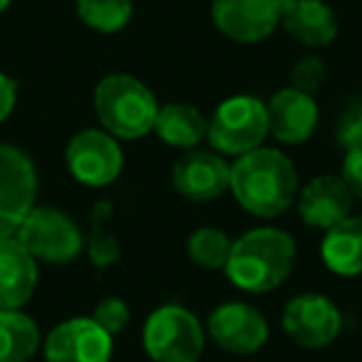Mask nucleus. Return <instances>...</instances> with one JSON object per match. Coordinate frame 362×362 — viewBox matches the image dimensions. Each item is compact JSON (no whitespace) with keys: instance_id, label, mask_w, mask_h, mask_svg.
<instances>
[{"instance_id":"1","label":"nucleus","mask_w":362,"mask_h":362,"mask_svg":"<svg viewBox=\"0 0 362 362\" xmlns=\"http://www.w3.org/2000/svg\"><path fill=\"white\" fill-rule=\"evenodd\" d=\"M228 189L243 211L258 218H276L298 197V171L281 149L258 146L231 164Z\"/></svg>"},{"instance_id":"2","label":"nucleus","mask_w":362,"mask_h":362,"mask_svg":"<svg viewBox=\"0 0 362 362\" xmlns=\"http://www.w3.org/2000/svg\"><path fill=\"white\" fill-rule=\"evenodd\" d=\"M298 248L291 233L263 226L243 233L231 246L226 276L246 293H271L286 283L296 266Z\"/></svg>"},{"instance_id":"3","label":"nucleus","mask_w":362,"mask_h":362,"mask_svg":"<svg viewBox=\"0 0 362 362\" xmlns=\"http://www.w3.org/2000/svg\"><path fill=\"white\" fill-rule=\"evenodd\" d=\"M95 112L105 132L119 139H141L154 132L156 102L154 92L132 75H107L95 87Z\"/></svg>"},{"instance_id":"4","label":"nucleus","mask_w":362,"mask_h":362,"mask_svg":"<svg viewBox=\"0 0 362 362\" xmlns=\"http://www.w3.org/2000/svg\"><path fill=\"white\" fill-rule=\"evenodd\" d=\"M141 342L154 362H199L206 335L202 320L192 310L181 305H161L146 317Z\"/></svg>"},{"instance_id":"5","label":"nucleus","mask_w":362,"mask_h":362,"mask_svg":"<svg viewBox=\"0 0 362 362\" xmlns=\"http://www.w3.org/2000/svg\"><path fill=\"white\" fill-rule=\"evenodd\" d=\"M268 132V110L258 97L236 95L216 107L209 119L206 139L218 154L241 156L263 146Z\"/></svg>"},{"instance_id":"6","label":"nucleus","mask_w":362,"mask_h":362,"mask_svg":"<svg viewBox=\"0 0 362 362\" xmlns=\"http://www.w3.org/2000/svg\"><path fill=\"white\" fill-rule=\"evenodd\" d=\"M16 238L35 261L70 263L85 248L80 226L55 206H33L18 226Z\"/></svg>"},{"instance_id":"7","label":"nucleus","mask_w":362,"mask_h":362,"mask_svg":"<svg viewBox=\"0 0 362 362\" xmlns=\"http://www.w3.org/2000/svg\"><path fill=\"white\" fill-rule=\"evenodd\" d=\"M65 161L70 174L80 184L92 189L117 181L124 169V154H122L119 141L105 129L77 132L65 149Z\"/></svg>"},{"instance_id":"8","label":"nucleus","mask_w":362,"mask_h":362,"mask_svg":"<svg viewBox=\"0 0 362 362\" xmlns=\"http://www.w3.org/2000/svg\"><path fill=\"white\" fill-rule=\"evenodd\" d=\"M37 174L30 156L0 144V238L16 236L23 218L35 206Z\"/></svg>"},{"instance_id":"9","label":"nucleus","mask_w":362,"mask_h":362,"mask_svg":"<svg viewBox=\"0 0 362 362\" xmlns=\"http://www.w3.org/2000/svg\"><path fill=\"white\" fill-rule=\"evenodd\" d=\"M281 322L286 335L296 345L305 350H320L337 340L342 315L330 298L320 293H303L288 300Z\"/></svg>"},{"instance_id":"10","label":"nucleus","mask_w":362,"mask_h":362,"mask_svg":"<svg viewBox=\"0 0 362 362\" xmlns=\"http://www.w3.org/2000/svg\"><path fill=\"white\" fill-rule=\"evenodd\" d=\"M211 340L231 355H253L268 340V320L258 308L241 300L218 305L206 325Z\"/></svg>"},{"instance_id":"11","label":"nucleus","mask_w":362,"mask_h":362,"mask_svg":"<svg viewBox=\"0 0 362 362\" xmlns=\"http://www.w3.org/2000/svg\"><path fill=\"white\" fill-rule=\"evenodd\" d=\"M218 33L236 42H261L281 25V0H214Z\"/></svg>"},{"instance_id":"12","label":"nucleus","mask_w":362,"mask_h":362,"mask_svg":"<svg viewBox=\"0 0 362 362\" xmlns=\"http://www.w3.org/2000/svg\"><path fill=\"white\" fill-rule=\"evenodd\" d=\"M47 362H110L112 335L92 317H72L55 327L45 340Z\"/></svg>"},{"instance_id":"13","label":"nucleus","mask_w":362,"mask_h":362,"mask_svg":"<svg viewBox=\"0 0 362 362\" xmlns=\"http://www.w3.org/2000/svg\"><path fill=\"white\" fill-rule=\"evenodd\" d=\"M231 164L223 161L218 151L189 149L174 164L171 184L189 202H214L228 192Z\"/></svg>"},{"instance_id":"14","label":"nucleus","mask_w":362,"mask_h":362,"mask_svg":"<svg viewBox=\"0 0 362 362\" xmlns=\"http://www.w3.org/2000/svg\"><path fill=\"white\" fill-rule=\"evenodd\" d=\"M298 216L310 228L327 231L352 211V192L340 176L322 174L315 176L298 192Z\"/></svg>"},{"instance_id":"15","label":"nucleus","mask_w":362,"mask_h":362,"mask_svg":"<svg viewBox=\"0 0 362 362\" xmlns=\"http://www.w3.org/2000/svg\"><path fill=\"white\" fill-rule=\"evenodd\" d=\"M266 110L268 132L283 144H303L315 134L320 112H317L313 95H308V92L286 87L271 97Z\"/></svg>"},{"instance_id":"16","label":"nucleus","mask_w":362,"mask_h":362,"mask_svg":"<svg viewBox=\"0 0 362 362\" xmlns=\"http://www.w3.org/2000/svg\"><path fill=\"white\" fill-rule=\"evenodd\" d=\"M281 25L308 47H325L337 37V18L322 0H281Z\"/></svg>"},{"instance_id":"17","label":"nucleus","mask_w":362,"mask_h":362,"mask_svg":"<svg viewBox=\"0 0 362 362\" xmlns=\"http://www.w3.org/2000/svg\"><path fill=\"white\" fill-rule=\"evenodd\" d=\"M37 286L35 258L16 236L0 238V308H21Z\"/></svg>"},{"instance_id":"18","label":"nucleus","mask_w":362,"mask_h":362,"mask_svg":"<svg viewBox=\"0 0 362 362\" xmlns=\"http://www.w3.org/2000/svg\"><path fill=\"white\" fill-rule=\"evenodd\" d=\"M325 266L337 276H360L362 273V214L347 216L325 231L320 243Z\"/></svg>"},{"instance_id":"19","label":"nucleus","mask_w":362,"mask_h":362,"mask_svg":"<svg viewBox=\"0 0 362 362\" xmlns=\"http://www.w3.org/2000/svg\"><path fill=\"white\" fill-rule=\"evenodd\" d=\"M154 132L161 141L176 149H194L206 139L209 119L187 102H169L156 112Z\"/></svg>"},{"instance_id":"20","label":"nucleus","mask_w":362,"mask_h":362,"mask_svg":"<svg viewBox=\"0 0 362 362\" xmlns=\"http://www.w3.org/2000/svg\"><path fill=\"white\" fill-rule=\"evenodd\" d=\"M40 347L35 320L21 308H0V362H28Z\"/></svg>"},{"instance_id":"21","label":"nucleus","mask_w":362,"mask_h":362,"mask_svg":"<svg viewBox=\"0 0 362 362\" xmlns=\"http://www.w3.org/2000/svg\"><path fill=\"white\" fill-rule=\"evenodd\" d=\"M231 236L216 226H202L187 238V253L199 268L221 271L231 256Z\"/></svg>"},{"instance_id":"22","label":"nucleus","mask_w":362,"mask_h":362,"mask_svg":"<svg viewBox=\"0 0 362 362\" xmlns=\"http://www.w3.org/2000/svg\"><path fill=\"white\" fill-rule=\"evenodd\" d=\"M77 16L97 33H119L132 21V0H75Z\"/></svg>"},{"instance_id":"23","label":"nucleus","mask_w":362,"mask_h":362,"mask_svg":"<svg viewBox=\"0 0 362 362\" xmlns=\"http://www.w3.org/2000/svg\"><path fill=\"white\" fill-rule=\"evenodd\" d=\"M110 216L112 209L107 202L97 204L95 211H92V228L90 236H87V253H90V261L97 268H110L119 261V241L110 231Z\"/></svg>"},{"instance_id":"24","label":"nucleus","mask_w":362,"mask_h":362,"mask_svg":"<svg viewBox=\"0 0 362 362\" xmlns=\"http://www.w3.org/2000/svg\"><path fill=\"white\" fill-rule=\"evenodd\" d=\"M325 77H327V65L317 55L300 57L291 72L293 87L308 92V95H315L322 87V82H325Z\"/></svg>"},{"instance_id":"25","label":"nucleus","mask_w":362,"mask_h":362,"mask_svg":"<svg viewBox=\"0 0 362 362\" xmlns=\"http://www.w3.org/2000/svg\"><path fill=\"white\" fill-rule=\"evenodd\" d=\"M92 320L100 327H105V330L115 337L117 332L124 330L127 322H129V305H127L122 298H105V300L95 308V313H92Z\"/></svg>"},{"instance_id":"26","label":"nucleus","mask_w":362,"mask_h":362,"mask_svg":"<svg viewBox=\"0 0 362 362\" xmlns=\"http://www.w3.org/2000/svg\"><path fill=\"white\" fill-rule=\"evenodd\" d=\"M337 144L345 151H360L362 149V105H355L340 117L337 122Z\"/></svg>"},{"instance_id":"27","label":"nucleus","mask_w":362,"mask_h":362,"mask_svg":"<svg viewBox=\"0 0 362 362\" xmlns=\"http://www.w3.org/2000/svg\"><path fill=\"white\" fill-rule=\"evenodd\" d=\"M340 179L347 184L355 199H362V149L360 151H345L342 159Z\"/></svg>"},{"instance_id":"28","label":"nucleus","mask_w":362,"mask_h":362,"mask_svg":"<svg viewBox=\"0 0 362 362\" xmlns=\"http://www.w3.org/2000/svg\"><path fill=\"white\" fill-rule=\"evenodd\" d=\"M18 100V82L0 72V122L8 119Z\"/></svg>"},{"instance_id":"29","label":"nucleus","mask_w":362,"mask_h":362,"mask_svg":"<svg viewBox=\"0 0 362 362\" xmlns=\"http://www.w3.org/2000/svg\"><path fill=\"white\" fill-rule=\"evenodd\" d=\"M8 6H11V0H0V13L6 11V8H8Z\"/></svg>"}]
</instances>
